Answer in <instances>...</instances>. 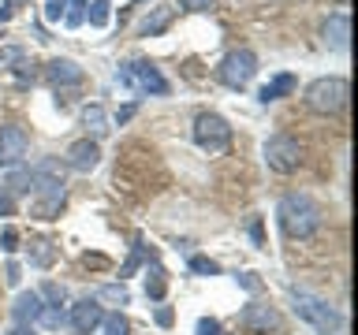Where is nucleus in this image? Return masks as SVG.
Returning a JSON list of instances; mask_svg holds the SVG:
<instances>
[{
	"label": "nucleus",
	"instance_id": "nucleus-11",
	"mask_svg": "<svg viewBox=\"0 0 358 335\" xmlns=\"http://www.w3.org/2000/svg\"><path fill=\"white\" fill-rule=\"evenodd\" d=\"M239 320H243V328L254 332V335H268V332L280 328V313L273 306H265V302H250Z\"/></svg>",
	"mask_w": 358,
	"mask_h": 335
},
{
	"label": "nucleus",
	"instance_id": "nucleus-32",
	"mask_svg": "<svg viewBox=\"0 0 358 335\" xmlns=\"http://www.w3.org/2000/svg\"><path fill=\"white\" fill-rule=\"evenodd\" d=\"M22 60V49H0V64H19Z\"/></svg>",
	"mask_w": 358,
	"mask_h": 335
},
{
	"label": "nucleus",
	"instance_id": "nucleus-1",
	"mask_svg": "<svg viewBox=\"0 0 358 335\" xmlns=\"http://www.w3.org/2000/svg\"><path fill=\"white\" fill-rule=\"evenodd\" d=\"M276 220H280V231L287 234V239H310V234H317L321 228V209L317 201L310 194H284L276 205Z\"/></svg>",
	"mask_w": 358,
	"mask_h": 335
},
{
	"label": "nucleus",
	"instance_id": "nucleus-4",
	"mask_svg": "<svg viewBox=\"0 0 358 335\" xmlns=\"http://www.w3.org/2000/svg\"><path fill=\"white\" fill-rule=\"evenodd\" d=\"M347 94H351L347 78H340V75H324V78H313V82L306 86V105H310V112L332 116V112H340V108L347 105Z\"/></svg>",
	"mask_w": 358,
	"mask_h": 335
},
{
	"label": "nucleus",
	"instance_id": "nucleus-28",
	"mask_svg": "<svg viewBox=\"0 0 358 335\" xmlns=\"http://www.w3.org/2000/svg\"><path fill=\"white\" fill-rule=\"evenodd\" d=\"M41 298H49L52 306H64V302H67V290H64L60 283H45V287H41Z\"/></svg>",
	"mask_w": 358,
	"mask_h": 335
},
{
	"label": "nucleus",
	"instance_id": "nucleus-5",
	"mask_svg": "<svg viewBox=\"0 0 358 335\" xmlns=\"http://www.w3.org/2000/svg\"><path fill=\"white\" fill-rule=\"evenodd\" d=\"M116 78L123 86H131V89H138V94H157V97H164L168 94V78L157 71V67L150 60H131V64H123Z\"/></svg>",
	"mask_w": 358,
	"mask_h": 335
},
{
	"label": "nucleus",
	"instance_id": "nucleus-26",
	"mask_svg": "<svg viewBox=\"0 0 358 335\" xmlns=\"http://www.w3.org/2000/svg\"><path fill=\"white\" fill-rule=\"evenodd\" d=\"M142 257H145V246H142V239H138V242H134V250H131V257H127V265L120 268V276H131L134 268L142 265Z\"/></svg>",
	"mask_w": 358,
	"mask_h": 335
},
{
	"label": "nucleus",
	"instance_id": "nucleus-9",
	"mask_svg": "<svg viewBox=\"0 0 358 335\" xmlns=\"http://www.w3.org/2000/svg\"><path fill=\"white\" fill-rule=\"evenodd\" d=\"M27 131L19 127V123H4L0 127V168H19L22 156H27Z\"/></svg>",
	"mask_w": 358,
	"mask_h": 335
},
{
	"label": "nucleus",
	"instance_id": "nucleus-30",
	"mask_svg": "<svg viewBox=\"0 0 358 335\" xmlns=\"http://www.w3.org/2000/svg\"><path fill=\"white\" fill-rule=\"evenodd\" d=\"M0 216H15V198L8 190H0Z\"/></svg>",
	"mask_w": 358,
	"mask_h": 335
},
{
	"label": "nucleus",
	"instance_id": "nucleus-18",
	"mask_svg": "<svg viewBox=\"0 0 358 335\" xmlns=\"http://www.w3.org/2000/svg\"><path fill=\"white\" fill-rule=\"evenodd\" d=\"M83 127L94 134V138H105V134H108V116H105V108H101V105H86V108H83Z\"/></svg>",
	"mask_w": 358,
	"mask_h": 335
},
{
	"label": "nucleus",
	"instance_id": "nucleus-23",
	"mask_svg": "<svg viewBox=\"0 0 358 335\" xmlns=\"http://www.w3.org/2000/svg\"><path fill=\"white\" fill-rule=\"evenodd\" d=\"M67 317H64V309L60 306H41V317H38V324H45V328H60Z\"/></svg>",
	"mask_w": 358,
	"mask_h": 335
},
{
	"label": "nucleus",
	"instance_id": "nucleus-22",
	"mask_svg": "<svg viewBox=\"0 0 358 335\" xmlns=\"http://www.w3.org/2000/svg\"><path fill=\"white\" fill-rule=\"evenodd\" d=\"M101 328H105V335H131V324L123 313H108V317L101 320Z\"/></svg>",
	"mask_w": 358,
	"mask_h": 335
},
{
	"label": "nucleus",
	"instance_id": "nucleus-29",
	"mask_svg": "<svg viewBox=\"0 0 358 335\" xmlns=\"http://www.w3.org/2000/svg\"><path fill=\"white\" fill-rule=\"evenodd\" d=\"M64 15H67V4H64V0H49V4H45V19H49V22L64 19Z\"/></svg>",
	"mask_w": 358,
	"mask_h": 335
},
{
	"label": "nucleus",
	"instance_id": "nucleus-3",
	"mask_svg": "<svg viewBox=\"0 0 358 335\" xmlns=\"http://www.w3.org/2000/svg\"><path fill=\"white\" fill-rule=\"evenodd\" d=\"M291 302H295V313H299V317L306 320L317 335H343V313L336 309V306H329L324 298L310 295V290H295V295H291Z\"/></svg>",
	"mask_w": 358,
	"mask_h": 335
},
{
	"label": "nucleus",
	"instance_id": "nucleus-12",
	"mask_svg": "<svg viewBox=\"0 0 358 335\" xmlns=\"http://www.w3.org/2000/svg\"><path fill=\"white\" fill-rule=\"evenodd\" d=\"M67 168H71V172H94L97 168V161H101V145L94 142V138H78V142H71L67 145Z\"/></svg>",
	"mask_w": 358,
	"mask_h": 335
},
{
	"label": "nucleus",
	"instance_id": "nucleus-34",
	"mask_svg": "<svg viewBox=\"0 0 358 335\" xmlns=\"http://www.w3.org/2000/svg\"><path fill=\"white\" fill-rule=\"evenodd\" d=\"M4 279H8V283H11V287H15V283H19V265H15V261H11V265L4 268Z\"/></svg>",
	"mask_w": 358,
	"mask_h": 335
},
{
	"label": "nucleus",
	"instance_id": "nucleus-10",
	"mask_svg": "<svg viewBox=\"0 0 358 335\" xmlns=\"http://www.w3.org/2000/svg\"><path fill=\"white\" fill-rule=\"evenodd\" d=\"M101 320H105V309H101L97 298H78L71 306V317H67L75 335H90L94 328H101Z\"/></svg>",
	"mask_w": 358,
	"mask_h": 335
},
{
	"label": "nucleus",
	"instance_id": "nucleus-39",
	"mask_svg": "<svg viewBox=\"0 0 358 335\" xmlns=\"http://www.w3.org/2000/svg\"><path fill=\"white\" fill-rule=\"evenodd\" d=\"M134 4H142V0H134Z\"/></svg>",
	"mask_w": 358,
	"mask_h": 335
},
{
	"label": "nucleus",
	"instance_id": "nucleus-14",
	"mask_svg": "<svg viewBox=\"0 0 358 335\" xmlns=\"http://www.w3.org/2000/svg\"><path fill=\"white\" fill-rule=\"evenodd\" d=\"M324 45H332V49H347V38H351V19L343 15V11H336V15L324 19Z\"/></svg>",
	"mask_w": 358,
	"mask_h": 335
},
{
	"label": "nucleus",
	"instance_id": "nucleus-15",
	"mask_svg": "<svg viewBox=\"0 0 358 335\" xmlns=\"http://www.w3.org/2000/svg\"><path fill=\"white\" fill-rule=\"evenodd\" d=\"M11 317H15V324H38V317H41V295L38 290H22L15 298V306H11Z\"/></svg>",
	"mask_w": 358,
	"mask_h": 335
},
{
	"label": "nucleus",
	"instance_id": "nucleus-8",
	"mask_svg": "<svg viewBox=\"0 0 358 335\" xmlns=\"http://www.w3.org/2000/svg\"><path fill=\"white\" fill-rule=\"evenodd\" d=\"M194 142L206 153H224V149H228V142H231L228 119L217 116V112H201V116L194 119Z\"/></svg>",
	"mask_w": 358,
	"mask_h": 335
},
{
	"label": "nucleus",
	"instance_id": "nucleus-17",
	"mask_svg": "<svg viewBox=\"0 0 358 335\" xmlns=\"http://www.w3.org/2000/svg\"><path fill=\"white\" fill-rule=\"evenodd\" d=\"M295 86H299V78L284 71V75H273V78H268V82L262 86V94H257V97H262L265 105H268V100H280V97L295 94Z\"/></svg>",
	"mask_w": 358,
	"mask_h": 335
},
{
	"label": "nucleus",
	"instance_id": "nucleus-24",
	"mask_svg": "<svg viewBox=\"0 0 358 335\" xmlns=\"http://www.w3.org/2000/svg\"><path fill=\"white\" fill-rule=\"evenodd\" d=\"M145 295H150V298H164V272H161V265H153V276L145 279Z\"/></svg>",
	"mask_w": 358,
	"mask_h": 335
},
{
	"label": "nucleus",
	"instance_id": "nucleus-27",
	"mask_svg": "<svg viewBox=\"0 0 358 335\" xmlns=\"http://www.w3.org/2000/svg\"><path fill=\"white\" fill-rule=\"evenodd\" d=\"M0 250H4V253H15V250H19V231L11 228V223L0 231Z\"/></svg>",
	"mask_w": 358,
	"mask_h": 335
},
{
	"label": "nucleus",
	"instance_id": "nucleus-13",
	"mask_svg": "<svg viewBox=\"0 0 358 335\" xmlns=\"http://www.w3.org/2000/svg\"><path fill=\"white\" fill-rule=\"evenodd\" d=\"M172 19H176V8H172V4L153 8L150 15L138 22V38H157V34H164L168 27H172Z\"/></svg>",
	"mask_w": 358,
	"mask_h": 335
},
{
	"label": "nucleus",
	"instance_id": "nucleus-35",
	"mask_svg": "<svg viewBox=\"0 0 358 335\" xmlns=\"http://www.w3.org/2000/svg\"><path fill=\"white\" fill-rule=\"evenodd\" d=\"M157 324H161V328H168V324H172V309H168V306L157 309Z\"/></svg>",
	"mask_w": 358,
	"mask_h": 335
},
{
	"label": "nucleus",
	"instance_id": "nucleus-36",
	"mask_svg": "<svg viewBox=\"0 0 358 335\" xmlns=\"http://www.w3.org/2000/svg\"><path fill=\"white\" fill-rule=\"evenodd\" d=\"M8 335H34V328H30V324H15V328H11Z\"/></svg>",
	"mask_w": 358,
	"mask_h": 335
},
{
	"label": "nucleus",
	"instance_id": "nucleus-40",
	"mask_svg": "<svg viewBox=\"0 0 358 335\" xmlns=\"http://www.w3.org/2000/svg\"><path fill=\"white\" fill-rule=\"evenodd\" d=\"M8 4H15V0H8Z\"/></svg>",
	"mask_w": 358,
	"mask_h": 335
},
{
	"label": "nucleus",
	"instance_id": "nucleus-37",
	"mask_svg": "<svg viewBox=\"0 0 358 335\" xmlns=\"http://www.w3.org/2000/svg\"><path fill=\"white\" fill-rule=\"evenodd\" d=\"M131 116H134V105H127V108H120V116H116V119H120V123H127Z\"/></svg>",
	"mask_w": 358,
	"mask_h": 335
},
{
	"label": "nucleus",
	"instance_id": "nucleus-33",
	"mask_svg": "<svg viewBox=\"0 0 358 335\" xmlns=\"http://www.w3.org/2000/svg\"><path fill=\"white\" fill-rule=\"evenodd\" d=\"M183 8H190V11H209L213 0H183Z\"/></svg>",
	"mask_w": 358,
	"mask_h": 335
},
{
	"label": "nucleus",
	"instance_id": "nucleus-25",
	"mask_svg": "<svg viewBox=\"0 0 358 335\" xmlns=\"http://www.w3.org/2000/svg\"><path fill=\"white\" fill-rule=\"evenodd\" d=\"M190 272H198V276H217L220 265L209 261V257H190Z\"/></svg>",
	"mask_w": 358,
	"mask_h": 335
},
{
	"label": "nucleus",
	"instance_id": "nucleus-31",
	"mask_svg": "<svg viewBox=\"0 0 358 335\" xmlns=\"http://www.w3.org/2000/svg\"><path fill=\"white\" fill-rule=\"evenodd\" d=\"M198 335H220V324L213 320V317H201L198 320Z\"/></svg>",
	"mask_w": 358,
	"mask_h": 335
},
{
	"label": "nucleus",
	"instance_id": "nucleus-38",
	"mask_svg": "<svg viewBox=\"0 0 358 335\" xmlns=\"http://www.w3.org/2000/svg\"><path fill=\"white\" fill-rule=\"evenodd\" d=\"M250 234H254V242H257V246H262V223H257V220L250 223Z\"/></svg>",
	"mask_w": 358,
	"mask_h": 335
},
{
	"label": "nucleus",
	"instance_id": "nucleus-7",
	"mask_svg": "<svg viewBox=\"0 0 358 335\" xmlns=\"http://www.w3.org/2000/svg\"><path fill=\"white\" fill-rule=\"evenodd\" d=\"M254 75H257V56L250 49H231L220 60V67H217V78L224 86H231V89H243Z\"/></svg>",
	"mask_w": 358,
	"mask_h": 335
},
{
	"label": "nucleus",
	"instance_id": "nucleus-21",
	"mask_svg": "<svg viewBox=\"0 0 358 335\" xmlns=\"http://www.w3.org/2000/svg\"><path fill=\"white\" fill-rule=\"evenodd\" d=\"M86 19H90V27H108V19H112V4H108V0H90Z\"/></svg>",
	"mask_w": 358,
	"mask_h": 335
},
{
	"label": "nucleus",
	"instance_id": "nucleus-16",
	"mask_svg": "<svg viewBox=\"0 0 358 335\" xmlns=\"http://www.w3.org/2000/svg\"><path fill=\"white\" fill-rule=\"evenodd\" d=\"M49 82L52 86H75L83 82V67L75 60H49Z\"/></svg>",
	"mask_w": 358,
	"mask_h": 335
},
{
	"label": "nucleus",
	"instance_id": "nucleus-41",
	"mask_svg": "<svg viewBox=\"0 0 358 335\" xmlns=\"http://www.w3.org/2000/svg\"><path fill=\"white\" fill-rule=\"evenodd\" d=\"M340 4H347V0H340Z\"/></svg>",
	"mask_w": 358,
	"mask_h": 335
},
{
	"label": "nucleus",
	"instance_id": "nucleus-2",
	"mask_svg": "<svg viewBox=\"0 0 358 335\" xmlns=\"http://www.w3.org/2000/svg\"><path fill=\"white\" fill-rule=\"evenodd\" d=\"M67 205V190H64V175L56 161L38 164V183H34V198H30V212L38 220H56Z\"/></svg>",
	"mask_w": 358,
	"mask_h": 335
},
{
	"label": "nucleus",
	"instance_id": "nucleus-19",
	"mask_svg": "<svg viewBox=\"0 0 358 335\" xmlns=\"http://www.w3.org/2000/svg\"><path fill=\"white\" fill-rule=\"evenodd\" d=\"M30 261L38 265V268H49L56 261V246L49 239H38V242H30Z\"/></svg>",
	"mask_w": 358,
	"mask_h": 335
},
{
	"label": "nucleus",
	"instance_id": "nucleus-6",
	"mask_svg": "<svg viewBox=\"0 0 358 335\" xmlns=\"http://www.w3.org/2000/svg\"><path fill=\"white\" fill-rule=\"evenodd\" d=\"M265 164L273 168L276 175H291L302 164L299 138H291V134H273V138L265 142Z\"/></svg>",
	"mask_w": 358,
	"mask_h": 335
},
{
	"label": "nucleus",
	"instance_id": "nucleus-20",
	"mask_svg": "<svg viewBox=\"0 0 358 335\" xmlns=\"http://www.w3.org/2000/svg\"><path fill=\"white\" fill-rule=\"evenodd\" d=\"M97 302H108V306H127L131 295H127V287L123 283H105L97 290Z\"/></svg>",
	"mask_w": 358,
	"mask_h": 335
}]
</instances>
